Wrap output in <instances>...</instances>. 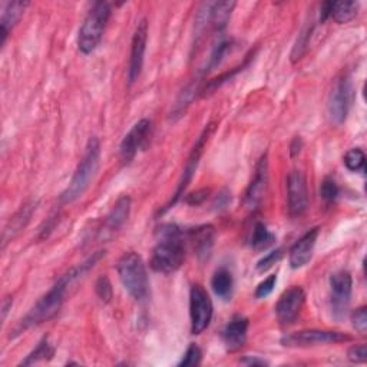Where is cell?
I'll return each instance as SVG.
<instances>
[{
  "label": "cell",
  "instance_id": "obj_19",
  "mask_svg": "<svg viewBox=\"0 0 367 367\" xmlns=\"http://www.w3.org/2000/svg\"><path fill=\"white\" fill-rule=\"evenodd\" d=\"M29 2H9L3 8L2 17H0V48H3L10 31L17 25V22L25 13Z\"/></svg>",
  "mask_w": 367,
  "mask_h": 367
},
{
  "label": "cell",
  "instance_id": "obj_14",
  "mask_svg": "<svg viewBox=\"0 0 367 367\" xmlns=\"http://www.w3.org/2000/svg\"><path fill=\"white\" fill-rule=\"evenodd\" d=\"M267 188H268V161L266 154L259 161L254 178H252L245 194V206L248 210L259 209L267 194Z\"/></svg>",
  "mask_w": 367,
  "mask_h": 367
},
{
  "label": "cell",
  "instance_id": "obj_30",
  "mask_svg": "<svg viewBox=\"0 0 367 367\" xmlns=\"http://www.w3.org/2000/svg\"><path fill=\"white\" fill-rule=\"evenodd\" d=\"M311 32H313V26H306L300 35H298L297 38V42L294 44L293 48V52H291V60L293 62H297L300 60L302 56L306 54L307 51V46H309V42H310V38H311Z\"/></svg>",
  "mask_w": 367,
  "mask_h": 367
},
{
  "label": "cell",
  "instance_id": "obj_23",
  "mask_svg": "<svg viewBox=\"0 0 367 367\" xmlns=\"http://www.w3.org/2000/svg\"><path fill=\"white\" fill-rule=\"evenodd\" d=\"M236 2H215L210 3V25L214 31L221 32L231 17Z\"/></svg>",
  "mask_w": 367,
  "mask_h": 367
},
{
  "label": "cell",
  "instance_id": "obj_27",
  "mask_svg": "<svg viewBox=\"0 0 367 367\" xmlns=\"http://www.w3.org/2000/svg\"><path fill=\"white\" fill-rule=\"evenodd\" d=\"M54 354H55V349L51 346L48 340L43 339L38 344L36 349L25 360H22L20 366H31V364H35V363H39L43 360H49L54 357Z\"/></svg>",
  "mask_w": 367,
  "mask_h": 367
},
{
  "label": "cell",
  "instance_id": "obj_13",
  "mask_svg": "<svg viewBox=\"0 0 367 367\" xmlns=\"http://www.w3.org/2000/svg\"><path fill=\"white\" fill-rule=\"evenodd\" d=\"M350 81L348 78L339 79L334 83L329 98V117L334 125H341L346 121L350 108Z\"/></svg>",
  "mask_w": 367,
  "mask_h": 367
},
{
  "label": "cell",
  "instance_id": "obj_22",
  "mask_svg": "<svg viewBox=\"0 0 367 367\" xmlns=\"http://www.w3.org/2000/svg\"><path fill=\"white\" fill-rule=\"evenodd\" d=\"M211 287L217 297L222 298V300H229L233 295V288H234L233 274L224 267L218 268L211 279Z\"/></svg>",
  "mask_w": 367,
  "mask_h": 367
},
{
  "label": "cell",
  "instance_id": "obj_16",
  "mask_svg": "<svg viewBox=\"0 0 367 367\" xmlns=\"http://www.w3.org/2000/svg\"><path fill=\"white\" fill-rule=\"evenodd\" d=\"M317 237H318V228L316 227L309 229V231L290 248L288 261L291 268H302L310 263Z\"/></svg>",
  "mask_w": 367,
  "mask_h": 367
},
{
  "label": "cell",
  "instance_id": "obj_1",
  "mask_svg": "<svg viewBox=\"0 0 367 367\" xmlns=\"http://www.w3.org/2000/svg\"><path fill=\"white\" fill-rule=\"evenodd\" d=\"M105 256V251H98L97 254L89 257L85 263L81 266L72 268L71 271H67L63 274L62 277L56 282V284L46 293L40 300L31 309V311L20 320L19 326L15 330V336L22 334L23 332H26L31 327L39 326L42 323H46V321L52 320L60 310L63 300H65V294L69 288V286L74 284L78 279L83 277V275L90 270L94 268L95 264Z\"/></svg>",
  "mask_w": 367,
  "mask_h": 367
},
{
  "label": "cell",
  "instance_id": "obj_11",
  "mask_svg": "<svg viewBox=\"0 0 367 367\" xmlns=\"http://www.w3.org/2000/svg\"><path fill=\"white\" fill-rule=\"evenodd\" d=\"M147 40H148V22L142 19L133 32L132 43H131V56H129V67H128V81L129 83H135L138 78L141 76L144 56L147 51Z\"/></svg>",
  "mask_w": 367,
  "mask_h": 367
},
{
  "label": "cell",
  "instance_id": "obj_3",
  "mask_svg": "<svg viewBox=\"0 0 367 367\" xmlns=\"http://www.w3.org/2000/svg\"><path fill=\"white\" fill-rule=\"evenodd\" d=\"M99 159H101V142L97 136H92L89 138L83 158L81 159L78 168L75 170L71 182H69V186L60 195L62 204H72L85 194V191L90 186V181L95 178L98 172Z\"/></svg>",
  "mask_w": 367,
  "mask_h": 367
},
{
  "label": "cell",
  "instance_id": "obj_18",
  "mask_svg": "<svg viewBox=\"0 0 367 367\" xmlns=\"http://www.w3.org/2000/svg\"><path fill=\"white\" fill-rule=\"evenodd\" d=\"M215 229L213 225H201L190 231V240L193 241V247L197 257L201 261L209 260L214 247Z\"/></svg>",
  "mask_w": 367,
  "mask_h": 367
},
{
  "label": "cell",
  "instance_id": "obj_20",
  "mask_svg": "<svg viewBox=\"0 0 367 367\" xmlns=\"http://www.w3.org/2000/svg\"><path fill=\"white\" fill-rule=\"evenodd\" d=\"M35 210H36V202L26 204L25 206H22V209L10 218L9 224L6 225L5 231H3V247L6 245V243L9 240H12L15 236H17L22 229L26 227V224L29 222Z\"/></svg>",
  "mask_w": 367,
  "mask_h": 367
},
{
  "label": "cell",
  "instance_id": "obj_8",
  "mask_svg": "<svg viewBox=\"0 0 367 367\" xmlns=\"http://www.w3.org/2000/svg\"><path fill=\"white\" fill-rule=\"evenodd\" d=\"M330 290H332V310L333 316L340 320L346 314L350 300L353 280L349 271L340 270L330 277Z\"/></svg>",
  "mask_w": 367,
  "mask_h": 367
},
{
  "label": "cell",
  "instance_id": "obj_32",
  "mask_svg": "<svg viewBox=\"0 0 367 367\" xmlns=\"http://www.w3.org/2000/svg\"><path fill=\"white\" fill-rule=\"evenodd\" d=\"M202 359V352L201 349L197 346L195 343H191L190 348L187 349L186 354H184L182 360L178 363V366H198L201 363Z\"/></svg>",
  "mask_w": 367,
  "mask_h": 367
},
{
  "label": "cell",
  "instance_id": "obj_38",
  "mask_svg": "<svg viewBox=\"0 0 367 367\" xmlns=\"http://www.w3.org/2000/svg\"><path fill=\"white\" fill-rule=\"evenodd\" d=\"M209 194H210V190H198L195 193L188 194L187 198H186V202L190 204V205H199L206 198H209Z\"/></svg>",
  "mask_w": 367,
  "mask_h": 367
},
{
  "label": "cell",
  "instance_id": "obj_21",
  "mask_svg": "<svg viewBox=\"0 0 367 367\" xmlns=\"http://www.w3.org/2000/svg\"><path fill=\"white\" fill-rule=\"evenodd\" d=\"M129 213H131V198L124 195L117 202H115L113 209L106 217V221H105L106 231H111V233L118 231V229L127 222Z\"/></svg>",
  "mask_w": 367,
  "mask_h": 367
},
{
  "label": "cell",
  "instance_id": "obj_31",
  "mask_svg": "<svg viewBox=\"0 0 367 367\" xmlns=\"http://www.w3.org/2000/svg\"><path fill=\"white\" fill-rule=\"evenodd\" d=\"M339 195V187L336 181L332 177H326L321 182V187H320V197L325 199L326 204H332L336 201Z\"/></svg>",
  "mask_w": 367,
  "mask_h": 367
},
{
  "label": "cell",
  "instance_id": "obj_17",
  "mask_svg": "<svg viewBox=\"0 0 367 367\" xmlns=\"http://www.w3.org/2000/svg\"><path fill=\"white\" fill-rule=\"evenodd\" d=\"M248 320L243 316H234L222 330V340L229 353L238 352L247 341Z\"/></svg>",
  "mask_w": 367,
  "mask_h": 367
},
{
  "label": "cell",
  "instance_id": "obj_15",
  "mask_svg": "<svg viewBox=\"0 0 367 367\" xmlns=\"http://www.w3.org/2000/svg\"><path fill=\"white\" fill-rule=\"evenodd\" d=\"M151 131V122L148 120L138 121L131 131L124 136V140L120 145V156L124 164H129L135 158L138 149L142 147L148 133Z\"/></svg>",
  "mask_w": 367,
  "mask_h": 367
},
{
  "label": "cell",
  "instance_id": "obj_29",
  "mask_svg": "<svg viewBox=\"0 0 367 367\" xmlns=\"http://www.w3.org/2000/svg\"><path fill=\"white\" fill-rule=\"evenodd\" d=\"M343 163H344V165H346V168L352 172L364 171L366 155L360 148H352L350 151L346 152V155H344Z\"/></svg>",
  "mask_w": 367,
  "mask_h": 367
},
{
  "label": "cell",
  "instance_id": "obj_6",
  "mask_svg": "<svg viewBox=\"0 0 367 367\" xmlns=\"http://www.w3.org/2000/svg\"><path fill=\"white\" fill-rule=\"evenodd\" d=\"M213 302L201 284H194L190 291V317H191V333L201 334L209 329L213 320Z\"/></svg>",
  "mask_w": 367,
  "mask_h": 367
},
{
  "label": "cell",
  "instance_id": "obj_26",
  "mask_svg": "<svg viewBox=\"0 0 367 367\" xmlns=\"http://www.w3.org/2000/svg\"><path fill=\"white\" fill-rule=\"evenodd\" d=\"M275 241V236L270 231V229L263 224V222H257L252 228V234H251V247L257 250V251H263L267 250L268 247H271Z\"/></svg>",
  "mask_w": 367,
  "mask_h": 367
},
{
  "label": "cell",
  "instance_id": "obj_28",
  "mask_svg": "<svg viewBox=\"0 0 367 367\" xmlns=\"http://www.w3.org/2000/svg\"><path fill=\"white\" fill-rule=\"evenodd\" d=\"M231 48H233V42L231 40H220L215 48L213 49V54L209 59V63H206V67H205V72H210V71H214L215 67H218L222 60L225 59V56L231 52Z\"/></svg>",
  "mask_w": 367,
  "mask_h": 367
},
{
  "label": "cell",
  "instance_id": "obj_25",
  "mask_svg": "<svg viewBox=\"0 0 367 367\" xmlns=\"http://www.w3.org/2000/svg\"><path fill=\"white\" fill-rule=\"evenodd\" d=\"M359 13V3L357 2H332L330 9V17L334 19V22L340 23H349L353 20Z\"/></svg>",
  "mask_w": 367,
  "mask_h": 367
},
{
  "label": "cell",
  "instance_id": "obj_24",
  "mask_svg": "<svg viewBox=\"0 0 367 367\" xmlns=\"http://www.w3.org/2000/svg\"><path fill=\"white\" fill-rule=\"evenodd\" d=\"M198 90H199V81L198 79L193 81L190 85H187L186 88L182 89V92L179 94V97H178L174 108H172V112H171V118L174 121H177L178 118L182 117L184 113H186L188 106L195 99Z\"/></svg>",
  "mask_w": 367,
  "mask_h": 367
},
{
  "label": "cell",
  "instance_id": "obj_34",
  "mask_svg": "<svg viewBox=\"0 0 367 367\" xmlns=\"http://www.w3.org/2000/svg\"><path fill=\"white\" fill-rule=\"evenodd\" d=\"M282 257H283V248H277V250H274V251L268 252V254H267L266 257H263V259L257 263V270H259L260 272L267 271L268 268H271L275 263H277Z\"/></svg>",
  "mask_w": 367,
  "mask_h": 367
},
{
  "label": "cell",
  "instance_id": "obj_7",
  "mask_svg": "<svg viewBox=\"0 0 367 367\" xmlns=\"http://www.w3.org/2000/svg\"><path fill=\"white\" fill-rule=\"evenodd\" d=\"M352 337L346 333L330 330H303L287 334L282 339V344L286 348H310L318 344H336L350 341Z\"/></svg>",
  "mask_w": 367,
  "mask_h": 367
},
{
  "label": "cell",
  "instance_id": "obj_35",
  "mask_svg": "<svg viewBox=\"0 0 367 367\" xmlns=\"http://www.w3.org/2000/svg\"><path fill=\"white\" fill-rule=\"evenodd\" d=\"M352 321H353V327L360 334H366V332H367V310H366V307H359L356 311H353Z\"/></svg>",
  "mask_w": 367,
  "mask_h": 367
},
{
  "label": "cell",
  "instance_id": "obj_9",
  "mask_svg": "<svg viewBox=\"0 0 367 367\" xmlns=\"http://www.w3.org/2000/svg\"><path fill=\"white\" fill-rule=\"evenodd\" d=\"M306 303V293L302 287L294 286L286 290L280 298L277 304H275V316H277L279 323L282 326L293 325L297 320L298 314L302 313Z\"/></svg>",
  "mask_w": 367,
  "mask_h": 367
},
{
  "label": "cell",
  "instance_id": "obj_40",
  "mask_svg": "<svg viewBox=\"0 0 367 367\" xmlns=\"http://www.w3.org/2000/svg\"><path fill=\"white\" fill-rule=\"evenodd\" d=\"M229 201V194L228 193H222L220 194L217 198H215V202L213 206H215L217 210H221V209H225V205L228 204Z\"/></svg>",
  "mask_w": 367,
  "mask_h": 367
},
{
  "label": "cell",
  "instance_id": "obj_12",
  "mask_svg": "<svg viewBox=\"0 0 367 367\" xmlns=\"http://www.w3.org/2000/svg\"><path fill=\"white\" fill-rule=\"evenodd\" d=\"M213 127H214L213 124L209 125V127H206V128L204 129V132L199 135V138L197 140V142H195V145H194V148H193V151H191V155H190V158H188V161H187L186 168H184L182 178H181V181H179V184H178V188H177V191H175V195H174V198L171 199V202L165 206V209H164L163 211H161L163 214H164L165 211H168L172 205H175V204L179 201V198L184 195V191H186V188L188 187V184L191 182V179H193V177H194V172H195V170H197V167H198V161H199V158H201V155H202V151H204L205 142L209 141V138H210V135H211V132H213Z\"/></svg>",
  "mask_w": 367,
  "mask_h": 367
},
{
  "label": "cell",
  "instance_id": "obj_2",
  "mask_svg": "<svg viewBox=\"0 0 367 367\" xmlns=\"http://www.w3.org/2000/svg\"><path fill=\"white\" fill-rule=\"evenodd\" d=\"M186 261V236L175 224H164L156 229V244L152 250L151 268L161 274H171Z\"/></svg>",
  "mask_w": 367,
  "mask_h": 367
},
{
  "label": "cell",
  "instance_id": "obj_36",
  "mask_svg": "<svg viewBox=\"0 0 367 367\" xmlns=\"http://www.w3.org/2000/svg\"><path fill=\"white\" fill-rule=\"evenodd\" d=\"M275 283H277V275H275V274L268 275V277L263 283L259 284V287L256 290V298L268 297L272 293V290L275 287Z\"/></svg>",
  "mask_w": 367,
  "mask_h": 367
},
{
  "label": "cell",
  "instance_id": "obj_4",
  "mask_svg": "<svg viewBox=\"0 0 367 367\" xmlns=\"http://www.w3.org/2000/svg\"><path fill=\"white\" fill-rule=\"evenodd\" d=\"M120 280L128 294L136 302L147 298L149 293V282L145 263L140 254L133 251L125 252L117 264Z\"/></svg>",
  "mask_w": 367,
  "mask_h": 367
},
{
  "label": "cell",
  "instance_id": "obj_37",
  "mask_svg": "<svg viewBox=\"0 0 367 367\" xmlns=\"http://www.w3.org/2000/svg\"><path fill=\"white\" fill-rule=\"evenodd\" d=\"M348 357L352 363H366L367 360V348L366 344H354L353 348L349 349L348 352Z\"/></svg>",
  "mask_w": 367,
  "mask_h": 367
},
{
  "label": "cell",
  "instance_id": "obj_5",
  "mask_svg": "<svg viewBox=\"0 0 367 367\" xmlns=\"http://www.w3.org/2000/svg\"><path fill=\"white\" fill-rule=\"evenodd\" d=\"M111 17V6L106 2H97L90 8L85 16L79 35H78V48L83 55L94 52L104 36L108 20Z\"/></svg>",
  "mask_w": 367,
  "mask_h": 367
},
{
  "label": "cell",
  "instance_id": "obj_33",
  "mask_svg": "<svg viewBox=\"0 0 367 367\" xmlns=\"http://www.w3.org/2000/svg\"><path fill=\"white\" fill-rule=\"evenodd\" d=\"M95 291H97V295L101 298L104 303H109L112 300V295H113L112 284H111V282L106 275H102V277L98 279V282L95 284Z\"/></svg>",
  "mask_w": 367,
  "mask_h": 367
},
{
  "label": "cell",
  "instance_id": "obj_41",
  "mask_svg": "<svg viewBox=\"0 0 367 367\" xmlns=\"http://www.w3.org/2000/svg\"><path fill=\"white\" fill-rule=\"evenodd\" d=\"M12 304H13V298L12 297H5L3 298V302H2V320L3 321L6 320L8 313L12 309Z\"/></svg>",
  "mask_w": 367,
  "mask_h": 367
},
{
  "label": "cell",
  "instance_id": "obj_10",
  "mask_svg": "<svg viewBox=\"0 0 367 367\" xmlns=\"http://www.w3.org/2000/svg\"><path fill=\"white\" fill-rule=\"evenodd\" d=\"M287 201L291 217H302L309 206L307 179L298 170H293L287 177Z\"/></svg>",
  "mask_w": 367,
  "mask_h": 367
},
{
  "label": "cell",
  "instance_id": "obj_39",
  "mask_svg": "<svg viewBox=\"0 0 367 367\" xmlns=\"http://www.w3.org/2000/svg\"><path fill=\"white\" fill-rule=\"evenodd\" d=\"M241 364H245V366H268V361H266L264 359H260V357H245V359H241L240 360Z\"/></svg>",
  "mask_w": 367,
  "mask_h": 367
}]
</instances>
